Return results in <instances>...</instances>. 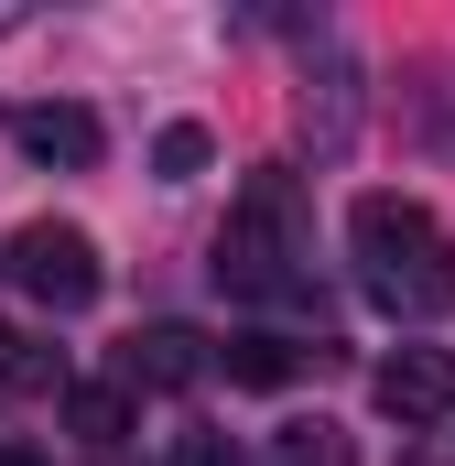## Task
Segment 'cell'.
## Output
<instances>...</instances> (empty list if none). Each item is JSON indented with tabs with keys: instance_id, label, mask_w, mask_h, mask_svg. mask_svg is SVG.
I'll list each match as a JSON object with an SVG mask.
<instances>
[{
	"instance_id": "6da1fadb",
	"label": "cell",
	"mask_w": 455,
	"mask_h": 466,
	"mask_svg": "<svg viewBox=\"0 0 455 466\" xmlns=\"http://www.w3.org/2000/svg\"><path fill=\"white\" fill-rule=\"evenodd\" d=\"M347 238H358V282H369L379 315H401V326L455 315V238L423 196H358Z\"/></svg>"
},
{
	"instance_id": "7a4b0ae2",
	"label": "cell",
	"mask_w": 455,
	"mask_h": 466,
	"mask_svg": "<svg viewBox=\"0 0 455 466\" xmlns=\"http://www.w3.org/2000/svg\"><path fill=\"white\" fill-rule=\"evenodd\" d=\"M293 249H304V185H293L282 163H260V174L238 185L228 228H217V282H228V293H249V304L304 293V282H293Z\"/></svg>"
},
{
	"instance_id": "3957f363",
	"label": "cell",
	"mask_w": 455,
	"mask_h": 466,
	"mask_svg": "<svg viewBox=\"0 0 455 466\" xmlns=\"http://www.w3.org/2000/svg\"><path fill=\"white\" fill-rule=\"evenodd\" d=\"M0 271H11V282L44 304V315H87V304H98V282H109V271H98V238L66 228V218L11 228V260H0Z\"/></svg>"
},
{
	"instance_id": "277c9868",
	"label": "cell",
	"mask_w": 455,
	"mask_h": 466,
	"mask_svg": "<svg viewBox=\"0 0 455 466\" xmlns=\"http://www.w3.org/2000/svg\"><path fill=\"white\" fill-rule=\"evenodd\" d=\"M379 412L412 434V423H455V348H390L379 358Z\"/></svg>"
},
{
	"instance_id": "5b68a950",
	"label": "cell",
	"mask_w": 455,
	"mask_h": 466,
	"mask_svg": "<svg viewBox=\"0 0 455 466\" xmlns=\"http://www.w3.org/2000/svg\"><path fill=\"white\" fill-rule=\"evenodd\" d=\"M207 369H217V348H207L196 326H141V337L119 348V380H130V390H196Z\"/></svg>"
},
{
	"instance_id": "8992f818",
	"label": "cell",
	"mask_w": 455,
	"mask_h": 466,
	"mask_svg": "<svg viewBox=\"0 0 455 466\" xmlns=\"http://www.w3.org/2000/svg\"><path fill=\"white\" fill-rule=\"evenodd\" d=\"M11 141H22L33 163H66V174H87V163L109 152L98 109H76V98H44V109H22V119H11Z\"/></svg>"
},
{
	"instance_id": "52a82bcc",
	"label": "cell",
	"mask_w": 455,
	"mask_h": 466,
	"mask_svg": "<svg viewBox=\"0 0 455 466\" xmlns=\"http://www.w3.org/2000/svg\"><path fill=\"white\" fill-rule=\"evenodd\" d=\"M130 412H141L130 380H76V390H66V434H76V445H130Z\"/></svg>"
},
{
	"instance_id": "ba28073f",
	"label": "cell",
	"mask_w": 455,
	"mask_h": 466,
	"mask_svg": "<svg viewBox=\"0 0 455 466\" xmlns=\"http://www.w3.org/2000/svg\"><path fill=\"white\" fill-rule=\"evenodd\" d=\"M304 130H315L326 152H337L347 130H358V66H347V55H326V87L304 76Z\"/></svg>"
},
{
	"instance_id": "9c48e42d",
	"label": "cell",
	"mask_w": 455,
	"mask_h": 466,
	"mask_svg": "<svg viewBox=\"0 0 455 466\" xmlns=\"http://www.w3.org/2000/svg\"><path fill=\"white\" fill-rule=\"evenodd\" d=\"M217 369L238 380V390H282V380L304 369V348H293V337H228V348H217Z\"/></svg>"
},
{
	"instance_id": "30bf717a",
	"label": "cell",
	"mask_w": 455,
	"mask_h": 466,
	"mask_svg": "<svg viewBox=\"0 0 455 466\" xmlns=\"http://www.w3.org/2000/svg\"><path fill=\"white\" fill-rule=\"evenodd\" d=\"M271 466H358V445H347L337 423H282L271 434Z\"/></svg>"
},
{
	"instance_id": "8fae6325",
	"label": "cell",
	"mask_w": 455,
	"mask_h": 466,
	"mask_svg": "<svg viewBox=\"0 0 455 466\" xmlns=\"http://www.w3.org/2000/svg\"><path fill=\"white\" fill-rule=\"evenodd\" d=\"M207 163H217V141H207L196 119H163V130H152V174H163V185H185V174H207Z\"/></svg>"
},
{
	"instance_id": "7c38bea8",
	"label": "cell",
	"mask_w": 455,
	"mask_h": 466,
	"mask_svg": "<svg viewBox=\"0 0 455 466\" xmlns=\"http://www.w3.org/2000/svg\"><path fill=\"white\" fill-rule=\"evenodd\" d=\"M0 380H11V390H55V358L33 348V337H22V348H11V369H0Z\"/></svg>"
},
{
	"instance_id": "4fadbf2b",
	"label": "cell",
	"mask_w": 455,
	"mask_h": 466,
	"mask_svg": "<svg viewBox=\"0 0 455 466\" xmlns=\"http://www.w3.org/2000/svg\"><path fill=\"white\" fill-rule=\"evenodd\" d=\"M174 466H228V445H217V434H185V445H174Z\"/></svg>"
},
{
	"instance_id": "5bb4252c",
	"label": "cell",
	"mask_w": 455,
	"mask_h": 466,
	"mask_svg": "<svg viewBox=\"0 0 455 466\" xmlns=\"http://www.w3.org/2000/svg\"><path fill=\"white\" fill-rule=\"evenodd\" d=\"M0 466H44V456H22V445H0Z\"/></svg>"
},
{
	"instance_id": "9a60e30c",
	"label": "cell",
	"mask_w": 455,
	"mask_h": 466,
	"mask_svg": "<svg viewBox=\"0 0 455 466\" xmlns=\"http://www.w3.org/2000/svg\"><path fill=\"white\" fill-rule=\"evenodd\" d=\"M11 348H22V337H11V326H0V369H11Z\"/></svg>"
}]
</instances>
